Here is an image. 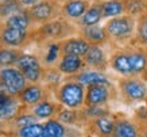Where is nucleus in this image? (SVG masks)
<instances>
[{
  "mask_svg": "<svg viewBox=\"0 0 147 137\" xmlns=\"http://www.w3.org/2000/svg\"><path fill=\"white\" fill-rule=\"evenodd\" d=\"M78 31V27L73 25V22L59 16V18L50 21V22L40 25L36 29V34L42 40H50V41H63L69 38L70 34Z\"/></svg>",
  "mask_w": 147,
  "mask_h": 137,
  "instance_id": "nucleus-1",
  "label": "nucleus"
},
{
  "mask_svg": "<svg viewBox=\"0 0 147 137\" xmlns=\"http://www.w3.org/2000/svg\"><path fill=\"white\" fill-rule=\"evenodd\" d=\"M136 23H138V19L125 14V15H121L117 18L108 19L104 27H105V31H107L109 40L124 41L129 40L135 36Z\"/></svg>",
  "mask_w": 147,
  "mask_h": 137,
  "instance_id": "nucleus-2",
  "label": "nucleus"
},
{
  "mask_svg": "<svg viewBox=\"0 0 147 137\" xmlns=\"http://www.w3.org/2000/svg\"><path fill=\"white\" fill-rule=\"evenodd\" d=\"M85 91L86 90L84 86L76 80L66 82L59 86L57 91V99L66 109L77 110L82 105H85Z\"/></svg>",
  "mask_w": 147,
  "mask_h": 137,
  "instance_id": "nucleus-3",
  "label": "nucleus"
},
{
  "mask_svg": "<svg viewBox=\"0 0 147 137\" xmlns=\"http://www.w3.org/2000/svg\"><path fill=\"white\" fill-rule=\"evenodd\" d=\"M32 23L45 25L61 16V4L59 0H40L39 3L27 10Z\"/></svg>",
  "mask_w": 147,
  "mask_h": 137,
  "instance_id": "nucleus-4",
  "label": "nucleus"
},
{
  "mask_svg": "<svg viewBox=\"0 0 147 137\" xmlns=\"http://www.w3.org/2000/svg\"><path fill=\"white\" fill-rule=\"evenodd\" d=\"M0 83L4 87L5 94L11 97H18L28 84L24 75L16 66L0 68Z\"/></svg>",
  "mask_w": 147,
  "mask_h": 137,
  "instance_id": "nucleus-5",
  "label": "nucleus"
},
{
  "mask_svg": "<svg viewBox=\"0 0 147 137\" xmlns=\"http://www.w3.org/2000/svg\"><path fill=\"white\" fill-rule=\"evenodd\" d=\"M15 66L24 75L27 83H39V80L42 79V64L39 58L34 54L22 53Z\"/></svg>",
  "mask_w": 147,
  "mask_h": 137,
  "instance_id": "nucleus-6",
  "label": "nucleus"
},
{
  "mask_svg": "<svg viewBox=\"0 0 147 137\" xmlns=\"http://www.w3.org/2000/svg\"><path fill=\"white\" fill-rule=\"evenodd\" d=\"M119 86L123 95L131 102H142L147 99V83L142 79L128 76L121 79Z\"/></svg>",
  "mask_w": 147,
  "mask_h": 137,
  "instance_id": "nucleus-7",
  "label": "nucleus"
},
{
  "mask_svg": "<svg viewBox=\"0 0 147 137\" xmlns=\"http://www.w3.org/2000/svg\"><path fill=\"white\" fill-rule=\"evenodd\" d=\"M90 3L88 0H70L61 3V16L70 22L77 23L82 15L89 8Z\"/></svg>",
  "mask_w": 147,
  "mask_h": 137,
  "instance_id": "nucleus-8",
  "label": "nucleus"
},
{
  "mask_svg": "<svg viewBox=\"0 0 147 137\" xmlns=\"http://www.w3.org/2000/svg\"><path fill=\"white\" fill-rule=\"evenodd\" d=\"M19 102L23 106H35L45 99V88L39 83H28L26 88L18 95Z\"/></svg>",
  "mask_w": 147,
  "mask_h": 137,
  "instance_id": "nucleus-9",
  "label": "nucleus"
},
{
  "mask_svg": "<svg viewBox=\"0 0 147 137\" xmlns=\"http://www.w3.org/2000/svg\"><path fill=\"white\" fill-rule=\"evenodd\" d=\"M27 37H28V31H22L4 26L0 31V44L5 48L18 49L27 41Z\"/></svg>",
  "mask_w": 147,
  "mask_h": 137,
  "instance_id": "nucleus-10",
  "label": "nucleus"
},
{
  "mask_svg": "<svg viewBox=\"0 0 147 137\" xmlns=\"http://www.w3.org/2000/svg\"><path fill=\"white\" fill-rule=\"evenodd\" d=\"M90 45L88 41H85L82 37H69L66 40L61 41V53L62 54H71L84 57L86 52L89 50Z\"/></svg>",
  "mask_w": 147,
  "mask_h": 137,
  "instance_id": "nucleus-11",
  "label": "nucleus"
},
{
  "mask_svg": "<svg viewBox=\"0 0 147 137\" xmlns=\"http://www.w3.org/2000/svg\"><path fill=\"white\" fill-rule=\"evenodd\" d=\"M109 99V88L104 84L89 86L85 91V105L86 107L90 106H102Z\"/></svg>",
  "mask_w": 147,
  "mask_h": 137,
  "instance_id": "nucleus-12",
  "label": "nucleus"
},
{
  "mask_svg": "<svg viewBox=\"0 0 147 137\" xmlns=\"http://www.w3.org/2000/svg\"><path fill=\"white\" fill-rule=\"evenodd\" d=\"M78 36L82 37L85 41H88L89 45H96L101 46L109 40L105 27L104 26H90V27H81L78 29Z\"/></svg>",
  "mask_w": 147,
  "mask_h": 137,
  "instance_id": "nucleus-13",
  "label": "nucleus"
},
{
  "mask_svg": "<svg viewBox=\"0 0 147 137\" xmlns=\"http://www.w3.org/2000/svg\"><path fill=\"white\" fill-rule=\"evenodd\" d=\"M85 66L82 57L71 56V54H62L58 62V71L63 75H76L80 73L81 69Z\"/></svg>",
  "mask_w": 147,
  "mask_h": 137,
  "instance_id": "nucleus-14",
  "label": "nucleus"
},
{
  "mask_svg": "<svg viewBox=\"0 0 147 137\" xmlns=\"http://www.w3.org/2000/svg\"><path fill=\"white\" fill-rule=\"evenodd\" d=\"M76 82L81 83L84 87H89V86H97V84H104V86H109V79L107 77L105 73H102L96 69H88V71H82L76 75Z\"/></svg>",
  "mask_w": 147,
  "mask_h": 137,
  "instance_id": "nucleus-15",
  "label": "nucleus"
},
{
  "mask_svg": "<svg viewBox=\"0 0 147 137\" xmlns=\"http://www.w3.org/2000/svg\"><path fill=\"white\" fill-rule=\"evenodd\" d=\"M102 21V12L100 3H90L89 8L86 10V12L82 15V18L77 22V27H90V26H97Z\"/></svg>",
  "mask_w": 147,
  "mask_h": 137,
  "instance_id": "nucleus-16",
  "label": "nucleus"
},
{
  "mask_svg": "<svg viewBox=\"0 0 147 137\" xmlns=\"http://www.w3.org/2000/svg\"><path fill=\"white\" fill-rule=\"evenodd\" d=\"M85 65L92 66V68H104L105 64H107V56L104 53V50L101 49V46H96V45H90L89 50L86 52L84 57Z\"/></svg>",
  "mask_w": 147,
  "mask_h": 137,
  "instance_id": "nucleus-17",
  "label": "nucleus"
},
{
  "mask_svg": "<svg viewBox=\"0 0 147 137\" xmlns=\"http://www.w3.org/2000/svg\"><path fill=\"white\" fill-rule=\"evenodd\" d=\"M102 19H113L125 15V7L123 0H104L100 3Z\"/></svg>",
  "mask_w": 147,
  "mask_h": 137,
  "instance_id": "nucleus-18",
  "label": "nucleus"
},
{
  "mask_svg": "<svg viewBox=\"0 0 147 137\" xmlns=\"http://www.w3.org/2000/svg\"><path fill=\"white\" fill-rule=\"evenodd\" d=\"M111 66L113 71L117 72L119 75L124 76V77H128L132 75L128 53H125V52H116L111 58Z\"/></svg>",
  "mask_w": 147,
  "mask_h": 137,
  "instance_id": "nucleus-19",
  "label": "nucleus"
},
{
  "mask_svg": "<svg viewBox=\"0 0 147 137\" xmlns=\"http://www.w3.org/2000/svg\"><path fill=\"white\" fill-rule=\"evenodd\" d=\"M31 23L32 21L26 10V11H20V12H16L13 15H11V16H8V18H5L4 26L18 29V30H22V31H28Z\"/></svg>",
  "mask_w": 147,
  "mask_h": 137,
  "instance_id": "nucleus-20",
  "label": "nucleus"
},
{
  "mask_svg": "<svg viewBox=\"0 0 147 137\" xmlns=\"http://www.w3.org/2000/svg\"><path fill=\"white\" fill-rule=\"evenodd\" d=\"M139 132L134 122L128 119H117L115 122V128L112 137H138Z\"/></svg>",
  "mask_w": 147,
  "mask_h": 137,
  "instance_id": "nucleus-21",
  "label": "nucleus"
},
{
  "mask_svg": "<svg viewBox=\"0 0 147 137\" xmlns=\"http://www.w3.org/2000/svg\"><path fill=\"white\" fill-rule=\"evenodd\" d=\"M31 113L36 119H50L57 114V105L50 101H42L40 103L31 107Z\"/></svg>",
  "mask_w": 147,
  "mask_h": 137,
  "instance_id": "nucleus-22",
  "label": "nucleus"
},
{
  "mask_svg": "<svg viewBox=\"0 0 147 137\" xmlns=\"http://www.w3.org/2000/svg\"><path fill=\"white\" fill-rule=\"evenodd\" d=\"M132 75L142 73L147 69V53L144 50H131L128 53Z\"/></svg>",
  "mask_w": 147,
  "mask_h": 137,
  "instance_id": "nucleus-23",
  "label": "nucleus"
},
{
  "mask_svg": "<svg viewBox=\"0 0 147 137\" xmlns=\"http://www.w3.org/2000/svg\"><path fill=\"white\" fill-rule=\"evenodd\" d=\"M20 54H22V52L19 49L0 46V68L15 66L19 57H20Z\"/></svg>",
  "mask_w": 147,
  "mask_h": 137,
  "instance_id": "nucleus-24",
  "label": "nucleus"
},
{
  "mask_svg": "<svg viewBox=\"0 0 147 137\" xmlns=\"http://www.w3.org/2000/svg\"><path fill=\"white\" fill-rule=\"evenodd\" d=\"M45 136L43 137H66V126L55 118H50L43 122Z\"/></svg>",
  "mask_w": 147,
  "mask_h": 137,
  "instance_id": "nucleus-25",
  "label": "nucleus"
},
{
  "mask_svg": "<svg viewBox=\"0 0 147 137\" xmlns=\"http://www.w3.org/2000/svg\"><path fill=\"white\" fill-rule=\"evenodd\" d=\"M125 7V14L134 18H140L147 14V0H123Z\"/></svg>",
  "mask_w": 147,
  "mask_h": 137,
  "instance_id": "nucleus-26",
  "label": "nucleus"
},
{
  "mask_svg": "<svg viewBox=\"0 0 147 137\" xmlns=\"http://www.w3.org/2000/svg\"><path fill=\"white\" fill-rule=\"evenodd\" d=\"M93 126L100 136L112 137L113 128H115V121H112L109 117L104 115V117H98V118L93 119Z\"/></svg>",
  "mask_w": 147,
  "mask_h": 137,
  "instance_id": "nucleus-27",
  "label": "nucleus"
},
{
  "mask_svg": "<svg viewBox=\"0 0 147 137\" xmlns=\"http://www.w3.org/2000/svg\"><path fill=\"white\" fill-rule=\"evenodd\" d=\"M16 134H18V137H43L45 136L43 124L35 122V124L19 128L18 130H16Z\"/></svg>",
  "mask_w": 147,
  "mask_h": 137,
  "instance_id": "nucleus-28",
  "label": "nucleus"
},
{
  "mask_svg": "<svg viewBox=\"0 0 147 137\" xmlns=\"http://www.w3.org/2000/svg\"><path fill=\"white\" fill-rule=\"evenodd\" d=\"M135 38H136V41L140 45L147 46V14H144L140 18H138Z\"/></svg>",
  "mask_w": 147,
  "mask_h": 137,
  "instance_id": "nucleus-29",
  "label": "nucleus"
},
{
  "mask_svg": "<svg viewBox=\"0 0 147 137\" xmlns=\"http://www.w3.org/2000/svg\"><path fill=\"white\" fill-rule=\"evenodd\" d=\"M58 121H61L63 125H73L77 122L78 119V114L76 110L73 109H63L58 113Z\"/></svg>",
  "mask_w": 147,
  "mask_h": 137,
  "instance_id": "nucleus-30",
  "label": "nucleus"
},
{
  "mask_svg": "<svg viewBox=\"0 0 147 137\" xmlns=\"http://www.w3.org/2000/svg\"><path fill=\"white\" fill-rule=\"evenodd\" d=\"M61 53V42H51L49 45V49H47V53L45 56V61L46 64H53V62L57 61V58Z\"/></svg>",
  "mask_w": 147,
  "mask_h": 137,
  "instance_id": "nucleus-31",
  "label": "nucleus"
},
{
  "mask_svg": "<svg viewBox=\"0 0 147 137\" xmlns=\"http://www.w3.org/2000/svg\"><path fill=\"white\" fill-rule=\"evenodd\" d=\"M35 122H36V118L32 113H30V114L23 113V114H18L15 117V125L18 126V129L23 128V126H27V125L35 124Z\"/></svg>",
  "mask_w": 147,
  "mask_h": 137,
  "instance_id": "nucleus-32",
  "label": "nucleus"
},
{
  "mask_svg": "<svg viewBox=\"0 0 147 137\" xmlns=\"http://www.w3.org/2000/svg\"><path fill=\"white\" fill-rule=\"evenodd\" d=\"M13 98L15 97H11V95H8V94H5V92L0 94V111L3 110L4 107L8 106L9 103L13 101Z\"/></svg>",
  "mask_w": 147,
  "mask_h": 137,
  "instance_id": "nucleus-33",
  "label": "nucleus"
},
{
  "mask_svg": "<svg viewBox=\"0 0 147 137\" xmlns=\"http://www.w3.org/2000/svg\"><path fill=\"white\" fill-rule=\"evenodd\" d=\"M19 4L22 5V7H27V8H30L32 5H35L36 3H39L40 0H16Z\"/></svg>",
  "mask_w": 147,
  "mask_h": 137,
  "instance_id": "nucleus-34",
  "label": "nucleus"
},
{
  "mask_svg": "<svg viewBox=\"0 0 147 137\" xmlns=\"http://www.w3.org/2000/svg\"><path fill=\"white\" fill-rule=\"evenodd\" d=\"M89 3H101V1H104V0H88Z\"/></svg>",
  "mask_w": 147,
  "mask_h": 137,
  "instance_id": "nucleus-35",
  "label": "nucleus"
},
{
  "mask_svg": "<svg viewBox=\"0 0 147 137\" xmlns=\"http://www.w3.org/2000/svg\"><path fill=\"white\" fill-rule=\"evenodd\" d=\"M59 1H62L63 3V1H70V0H59Z\"/></svg>",
  "mask_w": 147,
  "mask_h": 137,
  "instance_id": "nucleus-36",
  "label": "nucleus"
},
{
  "mask_svg": "<svg viewBox=\"0 0 147 137\" xmlns=\"http://www.w3.org/2000/svg\"><path fill=\"white\" fill-rule=\"evenodd\" d=\"M0 129H1V121H0Z\"/></svg>",
  "mask_w": 147,
  "mask_h": 137,
  "instance_id": "nucleus-37",
  "label": "nucleus"
},
{
  "mask_svg": "<svg viewBox=\"0 0 147 137\" xmlns=\"http://www.w3.org/2000/svg\"><path fill=\"white\" fill-rule=\"evenodd\" d=\"M0 31H1V29H0Z\"/></svg>",
  "mask_w": 147,
  "mask_h": 137,
  "instance_id": "nucleus-38",
  "label": "nucleus"
}]
</instances>
